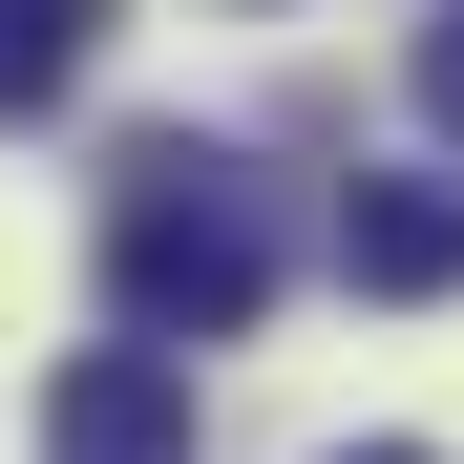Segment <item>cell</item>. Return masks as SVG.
<instances>
[{
  "label": "cell",
  "mask_w": 464,
  "mask_h": 464,
  "mask_svg": "<svg viewBox=\"0 0 464 464\" xmlns=\"http://www.w3.org/2000/svg\"><path fill=\"white\" fill-rule=\"evenodd\" d=\"M254 295H275V190L232 148H127V190H106V317L190 359V338H254Z\"/></svg>",
  "instance_id": "6da1fadb"
},
{
  "label": "cell",
  "mask_w": 464,
  "mask_h": 464,
  "mask_svg": "<svg viewBox=\"0 0 464 464\" xmlns=\"http://www.w3.org/2000/svg\"><path fill=\"white\" fill-rule=\"evenodd\" d=\"M43 464H190V359L169 338H85L43 380Z\"/></svg>",
  "instance_id": "7a4b0ae2"
},
{
  "label": "cell",
  "mask_w": 464,
  "mask_h": 464,
  "mask_svg": "<svg viewBox=\"0 0 464 464\" xmlns=\"http://www.w3.org/2000/svg\"><path fill=\"white\" fill-rule=\"evenodd\" d=\"M338 275L359 295H464V190L443 169H359L338 190Z\"/></svg>",
  "instance_id": "3957f363"
},
{
  "label": "cell",
  "mask_w": 464,
  "mask_h": 464,
  "mask_svg": "<svg viewBox=\"0 0 464 464\" xmlns=\"http://www.w3.org/2000/svg\"><path fill=\"white\" fill-rule=\"evenodd\" d=\"M106 22H127V0H0V127L85 85V63H106Z\"/></svg>",
  "instance_id": "277c9868"
},
{
  "label": "cell",
  "mask_w": 464,
  "mask_h": 464,
  "mask_svg": "<svg viewBox=\"0 0 464 464\" xmlns=\"http://www.w3.org/2000/svg\"><path fill=\"white\" fill-rule=\"evenodd\" d=\"M401 85H422V127L464 148V0H443V22H422V63H401Z\"/></svg>",
  "instance_id": "5b68a950"
},
{
  "label": "cell",
  "mask_w": 464,
  "mask_h": 464,
  "mask_svg": "<svg viewBox=\"0 0 464 464\" xmlns=\"http://www.w3.org/2000/svg\"><path fill=\"white\" fill-rule=\"evenodd\" d=\"M338 464H443V443H338Z\"/></svg>",
  "instance_id": "8992f818"
}]
</instances>
